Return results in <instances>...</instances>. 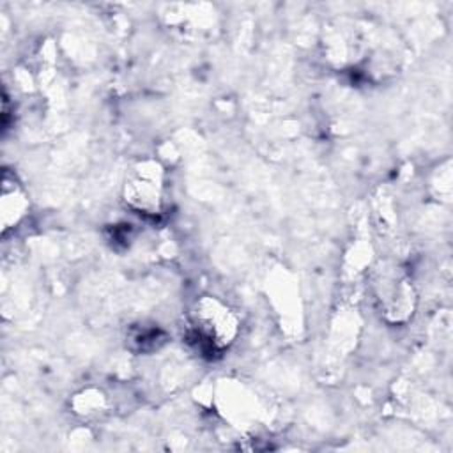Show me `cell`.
<instances>
[{
    "label": "cell",
    "mask_w": 453,
    "mask_h": 453,
    "mask_svg": "<svg viewBox=\"0 0 453 453\" xmlns=\"http://www.w3.org/2000/svg\"><path fill=\"white\" fill-rule=\"evenodd\" d=\"M188 322L193 343L205 354L225 350L239 333V319L235 311L212 296H203L195 301Z\"/></svg>",
    "instance_id": "1"
},
{
    "label": "cell",
    "mask_w": 453,
    "mask_h": 453,
    "mask_svg": "<svg viewBox=\"0 0 453 453\" xmlns=\"http://www.w3.org/2000/svg\"><path fill=\"white\" fill-rule=\"evenodd\" d=\"M124 200L138 214L157 218L165 209V173L156 161L136 163L124 184Z\"/></svg>",
    "instance_id": "2"
},
{
    "label": "cell",
    "mask_w": 453,
    "mask_h": 453,
    "mask_svg": "<svg viewBox=\"0 0 453 453\" xmlns=\"http://www.w3.org/2000/svg\"><path fill=\"white\" fill-rule=\"evenodd\" d=\"M375 299L380 313L393 322L405 320L414 308V294L411 281L395 267L382 269L373 283Z\"/></svg>",
    "instance_id": "3"
},
{
    "label": "cell",
    "mask_w": 453,
    "mask_h": 453,
    "mask_svg": "<svg viewBox=\"0 0 453 453\" xmlns=\"http://www.w3.org/2000/svg\"><path fill=\"white\" fill-rule=\"evenodd\" d=\"M2 182V226L4 234H7V230L18 225L19 219L25 216L28 202L23 188L7 172L4 173Z\"/></svg>",
    "instance_id": "4"
}]
</instances>
